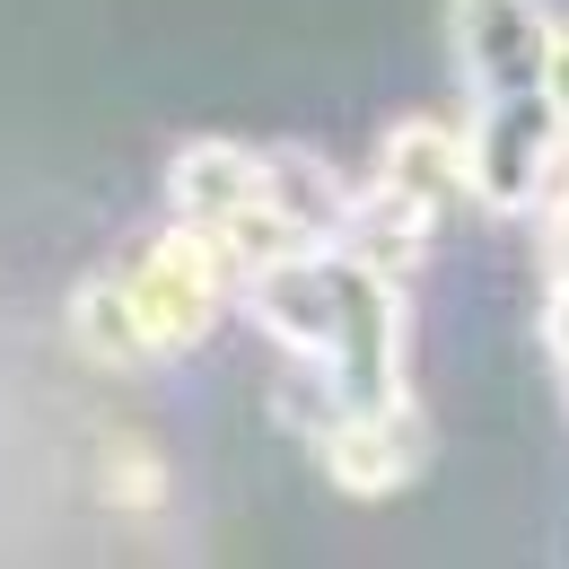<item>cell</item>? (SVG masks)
<instances>
[{"label": "cell", "mask_w": 569, "mask_h": 569, "mask_svg": "<svg viewBox=\"0 0 569 569\" xmlns=\"http://www.w3.org/2000/svg\"><path fill=\"white\" fill-rule=\"evenodd\" d=\"M228 272H246L228 246H219L202 219H176L149 254H132L123 272L79 298V342L97 359H167L184 342H202V325L228 298Z\"/></svg>", "instance_id": "6da1fadb"}, {"label": "cell", "mask_w": 569, "mask_h": 569, "mask_svg": "<svg viewBox=\"0 0 569 569\" xmlns=\"http://www.w3.org/2000/svg\"><path fill=\"white\" fill-rule=\"evenodd\" d=\"M552 106H561V132H569V27L552 36Z\"/></svg>", "instance_id": "7a4b0ae2"}]
</instances>
